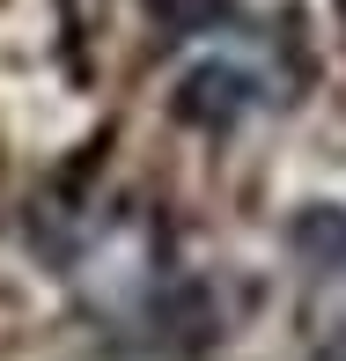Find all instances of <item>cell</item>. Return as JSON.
<instances>
[{"label": "cell", "instance_id": "cell-1", "mask_svg": "<svg viewBox=\"0 0 346 361\" xmlns=\"http://www.w3.org/2000/svg\"><path fill=\"white\" fill-rule=\"evenodd\" d=\"M251 104H258V81L243 67H192L185 96H177V111H185L192 126H236Z\"/></svg>", "mask_w": 346, "mask_h": 361}, {"label": "cell", "instance_id": "cell-2", "mask_svg": "<svg viewBox=\"0 0 346 361\" xmlns=\"http://www.w3.org/2000/svg\"><path fill=\"white\" fill-rule=\"evenodd\" d=\"M288 243L309 258V266H346V207H309V214H295Z\"/></svg>", "mask_w": 346, "mask_h": 361}, {"label": "cell", "instance_id": "cell-3", "mask_svg": "<svg viewBox=\"0 0 346 361\" xmlns=\"http://www.w3.org/2000/svg\"><path fill=\"white\" fill-rule=\"evenodd\" d=\"M317 361H346V332H339V339H332V347H324Z\"/></svg>", "mask_w": 346, "mask_h": 361}]
</instances>
